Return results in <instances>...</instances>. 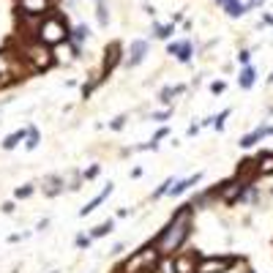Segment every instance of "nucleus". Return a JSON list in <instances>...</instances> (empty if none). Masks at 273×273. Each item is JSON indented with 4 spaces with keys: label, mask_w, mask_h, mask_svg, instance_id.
Here are the masks:
<instances>
[{
    "label": "nucleus",
    "mask_w": 273,
    "mask_h": 273,
    "mask_svg": "<svg viewBox=\"0 0 273 273\" xmlns=\"http://www.w3.org/2000/svg\"><path fill=\"white\" fill-rule=\"evenodd\" d=\"M117 52H120V44H112V47L107 49V63H104V71H109V68L115 66V60H117Z\"/></svg>",
    "instance_id": "4468645a"
},
{
    "label": "nucleus",
    "mask_w": 273,
    "mask_h": 273,
    "mask_svg": "<svg viewBox=\"0 0 273 273\" xmlns=\"http://www.w3.org/2000/svg\"><path fill=\"white\" fill-rule=\"evenodd\" d=\"M44 8H47V0H22V11L39 14V11H44Z\"/></svg>",
    "instance_id": "f8f14e48"
},
{
    "label": "nucleus",
    "mask_w": 273,
    "mask_h": 273,
    "mask_svg": "<svg viewBox=\"0 0 273 273\" xmlns=\"http://www.w3.org/2000/svg\"><path fill=\"white\" fill-rule=\"evenodd\" d=\"M30 194H33V186H25V189L17 191V197H30Z\"/></svg>",
    "instance_id": "4be33fe9"
},
{
    "label": "nucleus",
    "mask_w": 273,
    "mask_h": 273,
    "mask_svg": "<svg viewBox=\"0 0 273 273\" xmlns=\"http://www.w3.org/2000/svg\"><path fill=\"white\" fill-rule=\"evenodd\" d=\"M22 136H27V131H17V134H8L6 139H3V148H6V150L17 148V142H20Z\"/></svg>",
    "instance_id": "dca6fc26"
},
{
    "label": "nucleus",
    "mask_w": 273,
    "mask_h": 273,
    "mask_svg": "<svg viewBox=\"0 0 273 273\" xmlns=\"http://www.w3.org/2000/svg\"><path fill=\"white\" fill-rule=\"evenodd\" d=\"M186 238H189V211H186V208H180V211L172 216L170 224L164 227V232L158 235V240H156L158 254H170V252H175V249L183 243Z\"/></svg>",
    "instance_id": "f257e3e1"
},
{
    "label": "nucleus",
    "mask_w": 273,
    "mask_h": 273,
    "mask_svg": "<svg viewBox=\"0 0 273 273\" xmlns=\"http://www.w3.org/2000/svg\"><path fill=\"white\" fill-rule=\"evenodd\" d=\"M254 79H257V71H254V66H246L243 74H240V88H252Z\"/></svg>",
    "instance_id": "9b49d317"
},
{
    "label": "nucleus",
    "mask_w": 273,
    "mask_h": 273,
    "mask_svg": "<svg viewBox=\"0 0 273 273\" xmlns=\"http://www.w3.org/2000/svg\"><path fill=\"white\" fill-rule=\"evenodd\" d=\"M68 39V30L63 25V20H47L39 27V41L44 47H55V44H63Z\"/></svg>",
    "instance_id": "f03ea898"
},
{
    "label": "nucleus",
    "mask_w": 273,
    "mask_h": 273,
    "mask_svg": "<svg viewBox=\"0 0 273 273\" xmlns=\"http://www.w3.org/2000/svg\"><path fill=\"white\" fill-rule=\"evenodd\" d=\"M109 191H112V183H107V186H104V191H101V194H98V197H93L88 205H85V208H82V211H79V216H88V213H93L96 208H98V205H101L104 199L109 197Z\"/></svg>",
    "instance_id": "1a4fd4ad"
},
{
    "label": "nucleus",
    "mask_w": 273,
    "mask_h": 273,
    "mask_svg": "<svg viewBox=\"0 0 273 273\" xmlns=\"http://www.w3.org/2000/svg\"><path fill=\"white\" fill-rule=\"evenodd\" d=\"M107 8H104V3H98V22H101V25H107Z\"/></svg>",
    "instance_id": "412c9836"
},
{
    "label": "nucleus",
    "mask_w": 273,
    "mask_h": 273,
    "mask_svg": "<svg viewBox=\"0 0 273 273\" xmlns=\"http://www.w3.org/2000/svg\"><path fill=\"white\" fill-rule=\"evenodd\" d=\"M109 232H112V221H104L101 227H93L90 238H104V235H109Z\"/></svg>",
    "instance_id": "f3484780"
},
{
    "label": "nucleus",
    "mask_w": 273,
    "mask_h": 273,
    "mask_svg": "<svg viewBox=\"0 0 273 273\" xmlns=\"http://www.w3.org/2000/svg\"><path fill=\"white\" fill-rule=\"evenodd\" d=\"M172 33V25H156V36L158 39H167Z\"/></svg>",
    "instance_id": "aec40b11"
},
{
    "label": "nucleus",
    "mask_w": 273,
    "mask_h": 273,
    "mask_svg": "<svg viewBox=\"0 0 273 273\" xmlns=\"http://www.w3.org/2000/svg\"><path fill=\"white\" fill-rule=\"evenodd\" d=\"M265 0H249V8H257V6H262Z\"/></svg>",
    "instance_id": "a878e982"
},
{
    "label": "nucleus",
    "mask_w": 273,
    "mask_h": 273,
    "mask_svg": "<svg viewBox=\"0 0 273 273\" xmlns=\"http://www.w3.org/2000/svg\"><path fill=\"white\" fill-rule=\"evenodd\" d=\"M170 52L175 55L177 60H183V63H186V60H191V44H189V41H183V44H172Z\"/></svg>",
    "instance_id": "9d476101"
},
{
    "label": "nucleus",
    "mask_w": 273,
    "mask_h": 273,
    "mask_svg": "<svg viewBox=\"0 0 273 273\" xmlns=\"http://www.w3.org/2000/svg\"><path fill=\"white\" fill-rule=\"evenodd\" d=\"M6 68H8V63H6V58L0 55V77H3V79H6Z\"/></svg>",
    "instance_id": "5701e85b"
},
{
    "label": "nucleus",
    "mask_w": 273,
    "mask_h": 273,
    "mask_svg": "<svg viewBox=\"0 0 273 273\" xmlns=\"http://www.w3.org/2000/svg\"><path fill=\"white\" fill-rule=\"evenodd\" d=\"M164 136H167V126H164V129H158V131H156V136H153V142L158 145V139H164Z\"/></svg>",
    "instance_id": "b1692460"
},
{
    "label": "nucleus",
    "mask_w": 273,
    "mask_h": 273,
    "mask_svg": "<svg viewBox=\"0 0 273 273\" xmlns=\"http://www.w3.org/2000/svg\"><path fill=\"white\" fill-rule=\"evenodd\" d=\"M249 273H254V271H249Z\"/></svg>",
    "instance_id": "cd10ccee"
},
{
    "label": "nucleus",
    "mask_w": 273,
    "mask_h": 273,
    "mask_svg": "<svg viewBox=\"0 0 273 273\" xmlns=\"http://www.w3.org/2000/svg\"><path fill=\"white\" fill-rule=\"evenodd\" d=\"M273 134V126H262V129L252 131V134H246L243 139H240V148H252V145H257L262 136H271Z\"/></svg>",
    "instance_id": "423d86ee"
},
{
    "label": "nucleus",
    "mask_w": 273,
    "mask_h": 273,
    "mask_svg": "<svg viewBox=\"0 0 273 273\" xmlns=\"http://www.w3.org/2000/svg\"><path fill=\"white\" fill-rule=\"evenodd\" d=\"M25 145H27L30 150L39 145V129H36V126H33V129H27V142H25Z\"/></svg>",
    "instance_id": "6ab92c4d"
},
{
    "label": "nucleus",
    "mask_w": 273,
    "mask_h": 273,
    "mask_svg": "<svg viewBox=\"0 0 273 273\" xmlns=\"http://www.w3.org/2000/svg\"><path fill=\"white\" fill-rule=\"evenodd\" d=\"M88 240L90 238H77V246H79V249H85V246H88Z\"/></svg>",
    "instance_id": "393cba45"
},
{
    "label": "nucleus",
    "mask_w": 273,
    "mask_h": 273,
    "mask_svg": "<svg viewBox=\"0 0 273 273\" xmlns=\"http://www.w3.org/2000/svg\"><path fill=\"white\" fill-rule=\"evenodd\" d=\"M224 8H227V14H230V17H240V14L246 11V6H240L238 0H224Z\"/></svg>",
    "instance_id": "2eb2a0df"
},
{
    "label": "nucleus",
    "mask_w": 273,
    "mask_h": 273,
    "mask_svg": "<svg viewBox=\"0 0 273 273\" xmlns=\"http://www.w3.org/2000/svg\"><path fill=\"white\" fill-rule=\"evenodd\" d=\"M27 58H30V63H33L36 68H47L49 63H52V55H49L47 47H30L27 49Z\"/></svg>",
    "instance_id": "39448f33"
},
{
    "label": "nucleus",
    "mask_w": 273,
    "mask_h": 273,
    "mask_svg": "<svg viewBox=\"0 0 273 273\" xmlns=\"http://www.w3.org/2000/svg\"><path fill=\"white\" fill-rule=\"evenodd\" d=\"M145 52H148V41H134V44H131V52H129V66H136V63L142 60L145 58Z\"/></svg>",
    "instance_id": "0eeeda50"
},
{
    "label": "nucleus",
    "mask_w": 273,
    "mask_h": 273,
    "mask_svg": "<svg viewBox=\"0 0 273 273\" xmlns=\"http://www.w3.org/2000/svg\"><path fill=\"white\" fill-rule=\"evenodd\" d=\"M183 85H175V88H167V90H161V101H170L172 96H177V93H183Z\"/></svg>",
    "instance_id": "a211bd4d"
},
{
    "label": "nucleus",
    "mask_w": 273,
    "mask_h": 273,
    "mask_svg": "<svg viewBox=\"0 0 273 273\" xmlns=\"http://www.w3.org/2000/svg\"><path fill=\"white\" fill-rule=\"evenodd\" d=\"M199 180H202V175H199V172H194L191 177H183V180H177V183L170 189V194H172V197H177V194H183L186 189H191V186L199 183Z\"/></svg>",
    "instance_id": "6e6552de"
},
{
    "label": "nucleus",
    "mask_w": 273,
    "mask_h": 273,
    "mask_svg": "<svg viewBox=\"0 0 273 273\" xmlns=\"http://www.w3.org/2000/svg\"><path fill=\"white\" fill-rule=\"evenodd\" d=\"M257 172H273V153H262L259 156V167H257Z\"/></svg>",
    "instance_id": "ddd939ff"
},
{
    "label": "nucleus",
    "mask_w": 273,
    "mask_h": 273,
    "mask_svg": "<svg viewBox=\"0 0 273 273\" xmlns=\"http://www.w3.org/2000/svg\"><path fill=\"white\" fill-rule=\"evenodd\" d=\"M199 254L197 252H189V254H180L175 259V273H197V265H199Z\"/></svg>",
    "instance_id": "20e7f679"
},
{
    "label": "nucleus",
    "mask_w": 273,
    "mask_h": 273,
    "mask_svg": "<svg viewBox=\"0 0 273 273\" xmlns=\"http://www.w3.org/2000/svg\"><path fill=\"white\" fill-rule=\"evenodd\" d=\"M268 82H271V85H273V74H271V77H268Z\"/></svg>",
    "instance_id": "bb28decb"
},
{
    "label": "nucleus",
    "mask_w": 273,
    "mask_h": 273,
    "mask_svg": "<svg viewBox=\"0 0 273 273\" xmlns=\"http://www.w3.org/2000/svg\"><path fill=\"white\" fill-rule=\"evenodd\" d=\"M235 259L232 257H208V259H199L197 265V273H224L232 268Z\"/></svg>",
    "instance_id": "7ed1b4c3"
}]
</instances>
